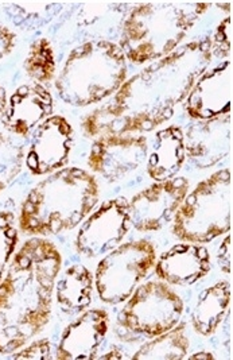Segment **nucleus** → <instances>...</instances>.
I'll use <instances>...</instances> for the list:
<instances>
[{"label": "nucleus", "instance_id": "obj_20", "mask_svg": "<svg viewBox=\"0 0 233 360\" xmlns=\"http://www.w3.org/2000/svg\"><path fill=\"white\" fill-rule=\"evenodd\" d=\"M95 278L84 264H72L55 281L54 293L60 309L67 314H80L86 311L93 298Z\"/></svg>", "mask_w": 233, "mask_h": 360}, {"label": "nucleus", "instance_id": "obj_15", "mask_svg": "<svg viewBox=\"0 0 233 360\" xmlns=\"http://www.w3.org/2000/svg\"><path fill=\"white\" fill-rule=\"evenodd\" d=\"M53 111L54 100L49 89L41 84H29L19 86L7 100L0 120L6 131L26 139Z\"/></svg>", "mask_w": 233, "mask_h": 360}, {"label": "nucleus", "instance_id": "obj_27", "mask_svg": "<svg viewBox=\"0 0 233 360\" xmlns=\"http://www.w3.org/2000/svg\"><path fill=\"white\" fill-rule=\"evenodd\" d=\"M13 360H48L51 359V344L49 339H39L33 343L25 344L18 351L10 355Z\"/></svg>", "mask_w": 233, "mask_h": 360}, {"label": "nucleus", "instance_id": "obj_5", "mask_svg": "<svg viewBox=\"0 0 233 360\" xmlns=\"http://www.w3.org/2000/svg\"><path fill=\"white\" fill-rule=\"evenodd\" d=\"M127 75V58L120 46L98 39L70 50L54 84L57 95L67 105L85 108L112 98Z\"/></svg>", "mask_w": 233, "mask_h": 360}, {"label": "nucleus", "instance_id": "obj_17", "mask_svg": "<svg viewBox=\"0 0 233 360\" xmlns=\"http://www.w3.org/2000/svg\"><path fill=\"white\" fill-rule=\"evenodd\" d=\"M212 267L206 247L197 243H178L168 248L154 264L159 281L173 286H189L205 278Z\"/></svg>", "mask_w": 233, "mask_h": 360}, {"label": "nucleus", "instance_id": "obj_28", "mask_svg": "<svg viewBox=\"0 0 233 360\" xmlns=\"http://www.w3.org/2000/svg\"><path fill=\"white\" fill-rule=\"evenodd\" d=\"M232 235H231V232H228V233H225V238L222 239V242L220 243L218 250H217L218 267L227 276H232Z\"/></svg>", "mask_w": 233, "mask_h": 360}, {"label": "nucleus", "instance_id": "obj_22", "mask_svg": "<svg viewBox=\"0 0 233 360\" xmlns=\"http://www.w3.org/2000/svg\"><path fill=\"white\" fill-rule=\"evenodd\" d=\"M62 3L14 1L6 4V13L13 23L25 30H34L49 23L61 11Z\"/></svg>", "mask_w": 233, "mask_h": 360}, {"label": "nucleus", "instance_id": "obj_1", "mask_svg": "<svg viewBox=\"0 0 233 360\" xmlns=\"http://www.w3.org/2000/svg\"><path fill=\"white\" fill-rule=\"evenodd\" d=\"M212 60V41L206 37L151 63L127 79L107 103L84 117V134L96 139L154 131L174 116Z\"/></svg>", "mask_w": 233, "mask_h": 360}, {"label": "nucleus", "instance_id": "obj_4", "mask_svg": "<svg viewBox=\"0 0 233 360\" xmlns=\"http://www.w3.org/2000/svg\"><path fill=\"white\" fill-rule=\"evenodd\" d=\"M205 1L140 3L121 26L119 46L133 65L151 64L182 46L185 38L208 13Z\"/></svg>", "mask_w": 233, "mask_h": 360}, {"label": "nucleus", "instance_id": "obj_10", "mask_svg": "<svg viewBox=\"0 0 233 360\" xmlns=\"http://www.w3.org/2000/svg\"><path fill=\"white\" fill-rule=\"evenodd\" d=\"M146 135H104L93 141L88 167L108 184H115L146 164L149 154Z\"/></svg>", "mask_w": 233, "mask_h": 360}, {"label": "nucleus", "instance_id": "obj_31", "mask_svg": "<svg viewBox=\"0 0 233 360\" xmlns=\"http://www.w3.org/2000/svg\"><path fill=\"white\" fill-rule=\"evenodd\" d=\"M6 105H7V92L0 85V117H1V115H3L4 110H6Z\"/></svg>", "mask_w": 233, "mask_h": 360}, {"label": "nucleus", "instance_id": "obj_11", "mask_svg": "<svg viewBox=\"0 0 233 360\" xmlns=\"http://www.w3.org/2000/svg\"><path fill=\"white\" fill-rule=\"evenodd\" d=\"M185 177L154 182L128 200L131 224L139 232H155L166 227L189 192Z\"/></svg>", "mask_w": 233, "mask_h": 360}, {"label": "nucleus", "instance_id": "obj_9", "mask_svg": "<svg viewBox=\"0 0 233 360\" xmlns=\"http://www.w3.org/2000/svg\"><path fill=\"white\" fill-rule=\"evenodd\" d=\"M131 227L127 198L116 197L104 201L80 224L74 248L88 259L104 257L123 243Z\"/></svg>", "mask_w": 233, "mask_h": 360}, {"label": "nucleus", "instance_id": "obj_30", "mask_svg": "<svg viewBox=\"0 0 233 360\" xmlns=\"http://www.w3.org/2000/svg\"><path fill=\"white\" fill-rule=\"evenodd\" d=\"M189 359H199V360H213L215 356L212 355V352H208V351H200V352H196L193 355L189 356Z\"/></svg>", "mask_w": 233, "mask_h": 360}, {"label": "nucleus", "instance_id": "obj_26", "mask_svg": "<svg viewBox=\"0 0 233 360\" xmlns=\"http://www.w3.org/2000/svg\"><path fill=\"white\" fill-rule=\"evenodd\" d=\"M212 56L217 58H227L232 51V17L224 18L213 34Z\"/></svg>", "mask_w": 233, "mask_h": 360}, {"label": "nucleus", "instance_id": "obj_8", "mask_svg": "<svg viewBox=\"0 0 233 360\" xmlns=\"http://www.w3.org/2000/svg\"><path fill=\"white\" fill-rule=\"evenodd\" d=\"M182 298L164 281L140 283L117 314L127 332L152 339L175 327L182 317Z\"/></svg>", "mask_w": 233, "mask_h": 360}, {"label": "nucleus", "instance_id": "obj_3", "mask_svg": "<svg viewBox=\"0 0 233 360\" xmlns=\"http://www.w3.org/2000/svg\"><path fill=\"white\" fill-rule=\"evenodd\" d=\"M100 198L98 179L80 167L48 174L23 200L18 229L33 238L60 235L79 227Z\"/></svg>", "mask_w": 233, "mask_h": 360}, {"label": "nucleus", "instance_id": "obj_16", "mask_svg": "<svg viewBox=\"0 0 233 360\" xmlns=\"http://www.w3.org/2000/svg\"><path fill=\"white\" fill-rule=\"evenodd\" d=\"M108 332V311L99 308H88L64 329L57 347L55 359H98V352Z\"/></svg>", "mask_w": 233, "mask_h": 360}, {"label": "nucleus", "instance_id": "obj_13", "mask_svg": "<svg viewBox=\"0 0 233 360\" xmlns=\"http://www.w3.org/2000/svg\"><path fill=\"white\" fill-rule=\"evenodd\" d=\"M183 110L193 120H208L232 111V61L208 68L183 101Z\"/></svg>", "mask_w": 233, "mask_h": 360}, {"label": "nucleus", "instance_id": "obj_2", "mask_svg": "<svg viewBox=\"0 0 233 360\" xmlns=\"http://www.w3.org/2000/svg\"><path fill=\"white\" fill-rule=\"evenodd\" d=\"M62 257L55 245L32 238L18 250L0 282V354L30 343L49 324Z\"/></svg>", "mask_w": 233, "mask_h": 360}, {"label": "nucleus", "instance_id": "obj_18", "mask_svg": "<svg viewBox=\"0 0 233 360\" xmlns=\"http://www.w3.org/2000/svg\"><path fill=\"white\" fill-rule=\"evenodd\" d=\"M185 162V135L181 127L168 126L155 132L146 161L151 180L159 182L177 177Z\"/></svg>", "mask_w": 233, "mask_h": 360}, {"label": "nucleus", "instance_id": "obj_7", "mask_svg": "<svg viewBox=\"0 0 233 360\" xmlns=\"http://www.w3.org/2000/svg\"><path fill=\"white\" fill-rule=\"evenodd\" d=\"M157 261V250L147 239L121 243L101 259L95 273V288L104 304L126 302L147 277Z\"/></svg>", "mask_w": 233, "mask_h": 360}, {"label": "nucleus", "instance_id": "obj_24", "mask_svg": "<svg viewBox=\"0 0 233 360\" xmlns=\"http://www.w3.org/2000/svg\"><path fill=\"white\" fill-rule=\"evenodd\" d=\"M25 157L23 143L18 138L0 131V195L20 174Z\"/></svg>", "mask_w": 233, "mask_h": 360}, {"label": "nucleus", "instance_id": "obj_25", "mask_svg": "<svg viewBox=\"0 0 233 360\" xmlns=\"http://www.w3.org/2000/svg\"><path fill=\"white\" fill-rule=\"evenodd\" d=\"M19 235L15 217L11 212H0V282L17 251Z\"/></svg>", "mask_w": 233, "mask_h": 360}, {"label": "nucleus", "instance_id": "obj_21", "mask_svg": "<svg viewBox=\"0 0 233 360\" xmlns=\"http://www.w3.org/2000/svg\"><path fill=\"white\" fill-rule=\"evenodd\" d=\"M190 342L186 335V324L178 323L166 332L140 345L133 355V360H182L187 356Z\"/></svg>", "mask_w": 233, "mask_h": 360}, {"label": "nucleus", "instance_id": "obj_23", "mask_svg": "<svg viewBox=\"0 0 233 360\" xmlns=\"http://www.w3.org/2000/svg\"><path fill=\"white\" fill-rule=\"evenodd\" d=\"M23 68L30 79L36 84L51 82L57 70L55 53L48 38H38L29 48Z\"/></svg>", "mask_w": 233, "mask_h": 360}, {"label": "nucleus", "instance_id": "obj_12", "mask_svg": "<svg viewBox=\"0 0 233 360\" xmlns=\"http://www.w3.org/2000/svg\"><path fill=\"white\" fill-rule=\"evenodd\" d=\"M72 146V124L61 115H51L32 134L25 164L33 176H48L67 166Z\"/></svg>", "mask_w": 233, "mask_h": 360}, {"label": "nucleus", "instance_id": "obj_19", "mask_svg": "<svg viewBox=\"0 0 233 360\" xmlns=\"http://www.w3.org/2000/svg\"><path fill=\"white\" fill-rule=\"evenodd\" d=\"M231 301L232 286L228 281H220L201 292L190 317L193 330L204 338L215 335L231 309Z\"/></svg>", "mask_w": 233, "mask_h": 360}, {"label": "nucleus", "instance_id": "obj_14", "mask_svg": "<svg viewBox=\"0 0 233 360\" xmlns=\"http://www.w3.org/2000/svg\"><path fill=\"white\" fill-rule=\"evenodd\" d=\"M186 160L200 170L227 158L232 148V114L194 120L183 132Z\"/></svg>", "mask_w": 233, "mask_h": 360}, {"label": "nucleus", "instance_id": "obj_6", "mask_svg": "<svg viewBox=\"0 0 233 360\" xmlns=\"http://www.w3.org/2000/svg\"><path fill=\"white\" fill-rule=\"evenodd\" d=\"M232 229V173L222 169L187 192L173 217V235L187 243L206 245Z\"/></svg>", "mask_w": 233, "mask_h": 360}, {"label": "nucleus", "instance_id": "obj_29", "mask_svg": "<svg viewBox=\"0 0 233 360\" xmlns=\"http://www.w3.org/2000/svg\"><path fill=\"white\" fill-rule=\"evenodd\" d=\"M17 44V34L0 23V61L13 53Z\"/></svg>", "mask_w": 233, "mask_h": 360}]
</instances>
